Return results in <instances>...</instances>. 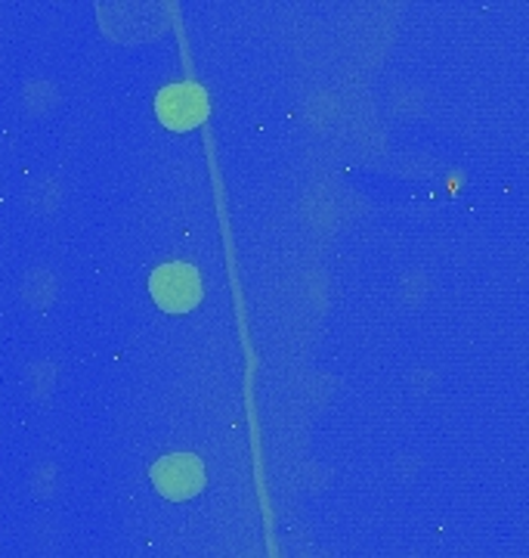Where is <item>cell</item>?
I'll return each instance as SVG.
<instances>
[{"mask_svg":"<svg viewBox=\"0 0 529 558\" xmlns=\"http://www.w3.org/2000/svg\"><path fill=\"white\" fill-rule=\"evenodd\" d=\"M149 292L158 301L161 311L168 314H189L201 301V277L193 264H164L149 277Z\"/></svg>","mask_w":529,"mask_h":558,"instance_id":"cell-1","label":"cell"},{"mask_svg":"<svg viewBox=\"0 0 529 558\" xmlns=\"http://www.w3.org/2000/svg\"><path fill=\"white\" fill-rule=\"evenodd\" d=\"M152 484L168 499H193L205 490V465L193 453H174L152 465Z\"/></svg>","mask_w":529,"mask_h":558,"instance_id":"cell-2","label":"cell"},{"mask_svg":"<svg viewBox=\"0 0 529 558\" xmlns=\"http://www.w3.org/2000/svg\"><path fill=\"white\" fill-rule=\"evenodd\" d=\"M158 119L171 131H193L208 116V94L198 84H171L158 94Z\"/></svg>","mask_w":529,"mask_h":558,"instance_id":"cell-3","label":"cell"}]
</instances>
